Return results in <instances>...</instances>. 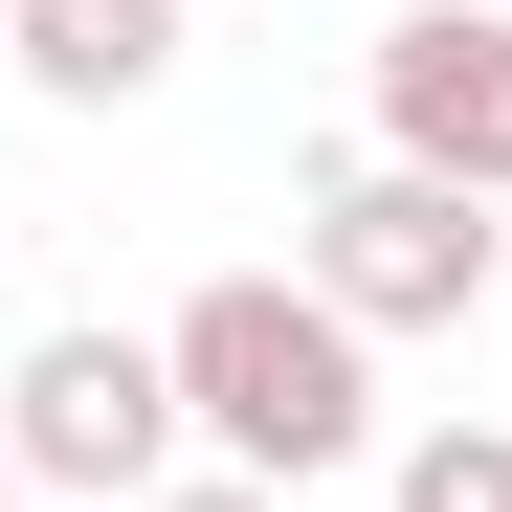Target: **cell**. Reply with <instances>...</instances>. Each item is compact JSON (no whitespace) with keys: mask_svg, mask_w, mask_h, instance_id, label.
I'll list each match as a JSON object with an SVG mask.
<instances>
[{"mask_svg":"<svg viewBox=\"0 0 512 512\" xmlns=\"http://www.w3.org/2000/svg\"><path fill=\"white\" fill-rule=\"evenodd\" d=\"M156 379H179V446L245 468V490H334V468L379 446V357H357L290 268L179 290V312H156Z\"/></svg>","mask_w":512,"mask_h":512,"instance_id":"6da1fadb","label":"cell"},{"mask_svg":"<svg viewBox=\"0 0 512 512\" xmlns=\"http://www.w3.org/2000/svg\"><path fill=\"white\" fill-rule=\"evenodd\" d=\"M490 268H512V223H490V201L401 179V156H334V179H312V268H290V290H312V312L379 357V334H446Z\"/></svg>","mask_w":512,"mask_h":512,"instance_id":"7a4b0ae2","label":"cell"},{"mask_svg":"<svg viewBox=\"0 0 512 512\" xmlns=\"http://www.w3.org/2000/svg\"><path fill=\"white\" fill-rule=\"evenodd\" d=\"M0 468L23 490H156L179 468V379H156V334L134 312H67V334H23V379H0Z\"/></svg>","mask_w":512,"mask_h":512,"instance_id":"3957f363","label":"cell"},{"mask_svg":"<svg viewBox=\"0 0 512 512\" xmlns=\"http://www.w3.org/2000/svg\"><path fill=\"white\" fill-rule=\"evenodd\" d=\"M379 156L446 201H512V0H401L379 23Z\"/></svg>","mask_w":512,"mask_h":512,"instance_id":"277c9868","label":"cell"},{"mask_svg":"<svg viewBox=\"0 0 512 512\" xmlns=\"http://www.w3.org/2000/svg\"><path fill=\"white\" fill-rule=\"evenodd\" d=\"M0 67H23L45 112H134L156 67H179V0H0Z\"/></svg>","mask_w":512,"mask_h":512,"instance_id":"5b68a950","label":"cell"},{"mask_svg":"<svg viewBox=\"0 0 512 512\" xmlns=\"http://www.w3.org/2000/svg\"><path fill=\"white\" fill-rule=\"evenodd\" d=\"M401 512H512V423H490V401L423 423V446H401Z\"/></svg>","mask_w":512,"mask_h":512,"instance_id":"8992f818","label":"cell"},{"mask_svg":"<svg viewBox=\"0 0 512 512\" xmlns=\"http://www.w3.org/2000/svg\"><path fill=\"white\" fill-rule=\"evenodd\" d=\"M134 512H290V490H245V468H156Z\"/></svg>","mask_w":512,"mask_h":512,"instance_id":"52a82bcc","label":"cell"},{"mask_svg":"<svg viewBox=\"0 0 512 512\" xmlns=\"http://www.w3.org/2000/svg\"><path fill=\"white\" fill-rule=\"evenodd\" d=\"M0 512H23V468H0Z\"/></svg>","mask_w":512,"mask_h":512,"instance_id":"ba28073f","label":"cell"},{"mask_svg":"<svg viewBox=\"0 0 512 512\" xmlns=\"http://www.w3.org/2000/svg\"><path fill=\"white\" fill-rule=\"evenodd\" d=\"M490 423H512V401H490Z\"/></svg>","mask_w":512,"mask_h":512,"instance_id":"9c48e42d","label":"cell"}]
</instances>
